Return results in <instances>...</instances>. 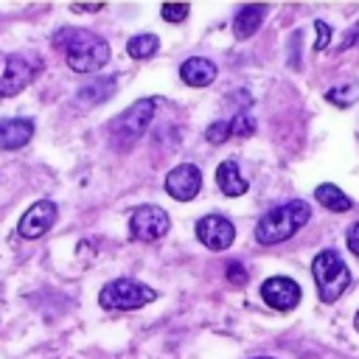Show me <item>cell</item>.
<instances>
[{"mask_svg": "<svg viewBox=\"0 0 359 359\" xmlns=\"http://www.w3.org/2000/svg\"><path fill=\"white\" fill-rule=\"evenodd\" d=\"M53 45L65 48V62L76 73H95L109 62V45L104 36L84 28H62Z\"/></svg>", "mask_w": 359, "mask_h": 359, "instance_id": "obj_1", "label": "cell"}, {"mask_svg": "<svg viewBox=\"0 0 359 359\" xmlns=\"http://www.w3.org/2000/svg\"><path fill=\"white\" fill-rule=\"evenodd\" d=\"M309 219H311V208L303 199H292V202L275 205L272 210H266L258 219L255 238H258V244H280V241L292 238Z\"/></svg>", "mask_w": 359, "mask_h": 359, "instance_id": "obj_2", "label": "cell"}, {"mask_svg": "<svg viewBox=\"0 0 359 359\" xmlns=\"http://www.w3.org/2000/svg\"><path fill=\"white\" fill-rule=\"evenodd\" d=\"M311 275L317 283V294L323 303H334L348 286H351V272L348 264L337 250H320L311 261Z\"/></svg>", "mask_w": 359, "mask_h": 359, "instance_id": "obj_3", "label": "cell"}, {"mask_svg": "<svg viewBox=\"0 0 359 359\" xmlns=\"http://www.w3.org/2000/svg\"><path fill=\"white\" fill-rule=\"evenodd\" d=\"M154 297H157V292L151 286L132 280V278H118L101 289L98 303H101V309H109V311H132V309L151 303Z\"/></svg>", "mask_w": 359, "mask_h": 359, "instance_id": "obj_4", "label": "cell"}, {"mask_svg": "<svg viewBox=\"0 0 359 359\" xmlns=\"http://www.w3.org/2000/svg\"><path fill=\"white\" fill-rule=\"evenodd\" d=\"M151 118H154V98H140L132 107H126L109 123V132H112V137H115L118 146H129V143H135L146 132V126L151 123Z\"/></svg>", "mask_w": 359, "mask_h": 359, "instance_id": "obj_5", "label": "cell"}, {"mask_svg": "<svg viewBox=\"0 0 359 359\" xmlns=\"http://www.w3.org/2000/svg\"><path fill=\"white\" fill-rule=\"evenodd\" d=\"M168 213L160 205H140L129 216V236L135 241H157L168 233Z\"/></svg>", "mask_w": 359, "mask_h": 359, "instance_id": "obj_6", "label": "cell"}, {"mask_svg": "<svg viewBox=\"0 0 359 359\" xmlns=\"http://www.w3.org/2000/svg\"><path fill=\"white\" fill-rule=\"evenodd\" d=\"M36 79V62H31L22 53L6 56V70L0 76V98H14Z\"/></svg>", "mask_w": 359, "mask_h": 359, "instance_id": "obj_7", "label": "cell"}, {"mask_svg": "<svg viewBox=\"0 0 359 359\" xmlns=\"http://www.w3.org/2000/svg\"><path fill=\"white\" fill-rule=\"evenodd\" d=\"M56 216H59L56 202L39 199V202H34V205L20 216L17 233H20L22 238H39V236H45V233L56 224Z\"/></svg>", "mask_w": 359, "mask_h": 359, "instance_id": "obj_8", "label": "cell"}, {"mask_svg": "<svg viewBox=\"0 0 359 359\" xmlns=\"http://www.w3.org/2000/svg\"><path fill=\"white\" fill-rule=\"evenodd\" d=\"M202 188V171L194 163H180L165 174V191L171 199L191 202Z\"/></svg>", "mask_w": 359, "mask_h": 359, "instance_id": "obj_9", "label": "cell"}, {"mask_svg": "<svg viewBox=\"0 0 359 359\" xmlns=\"http://www.w3.org/2000/svg\"><path fill=\"white\" fill-rule=\"evenodd\" d=\"M261 297L275 311H292L300 303V286L292 278L275 275V278H269V280L261 283Z\"/></svg>", "mask_w": 359, "mask_h": 359, "instance_id": "obj_10", "label": "cell"}, {"mask_svg": "<svg viewBox=\"0 0 359 359\" xmlns=\"http://www.w3.org/2000/svg\"><path fill=\"white\" fill-rule=\"evenodd\" d=\"M196 238L208 247V250H227L230 244H233V238H236V227H233V222L230 219H224V216H219V213H210V216H205V219H199L196 222Z\"/></svg>", "mask_w": 359, "mask_h": 359, "instance_id": "obj_11", "label": "cell"}, {"mask_svg": "<svg viewBox=\"0 0 359 359\" xmlns=\"http://www.w3.org/2000/svg\"><path fill=\"white\" fill-rule=\"evenodd\" d=\"M31 137H34L31 118H0V149L3 151L22 149Z\"/></svg>", "mask_w": 359, "mask_h": 359, "instance_id": "obj_12", "label": "cell"}, {"mask_svg": "<svg viewBox=\"0 0 359 359\" xmlns=\"http://www.w3.org/2000/svg\"><path fill=\"white\" fill-rule=\"evenodd\" d=\"M216 65L205 56H191L180 65V79L188 84V87H208L216 81Z\"/></svg>", "mask_w": 359, "mask_h": 359, "instance_id": "obj_13", "label": "cell"}, {"mask_svg": "<svg viewBox=\"0 0 359 359\" xmlns=\"http://www.w3.org/2000/svg\"><path fill=\"white\" fill-rule=\"evenodd\" d=\"M264 14H266V6L261 3H250V6H241L233 17V34L238 39H247L258 31V25L264 22Z\"/></svg>", "mask_w": 359, "mask_h": 359, "instance_id": "obj_14", "label": "cell"}, {"mask_svg": "<svg viewBox=\"0 0 359 359\" xmlns=\"http://www.w3.org/2000/svg\"><path fill=\"white\" fill-rule=\"evenodd\" d=\"M216 182H219V188H222L224 196H241V194H247V188H250V182L241 177L236 160H224V163L216 168Z\"/></svg>", "mask_w": 359, "mask_h": 359, "instance_id": "obj_15", "label": "cell"}, {"mask_svg": "<svg viewBox=\"0 0 359 359\" xmlns=\"http://www.w3.org/2000/svg\"><path fill=\"white\" fill-rule=\"evenodd\" d=\"M314 199L323 205V208H328V210H337V213H345V210H351V199L337 188V185H331V182H323V185H317L314 188Z\"/></svg>", "mask_w": 359, "mask_h": 359, "instance_id": "obj_16", "label": "cell"}, {"mask_svg": "<svg viewBox=\"0 0 359 359\" xmlns=\"http://www.w3.org/2000/svg\"><path fill=\"white\" fill-rule=\"evenodd\" d=\"M112 90H115L112 79H95V81H90V84H84L79 90V101L81 104H101V101H107L112 95Z\"/></svg>", "mask_w": 359, "mask_h": 359, "instance_id": "obj_17", "label": "cell"}, {"mask_svg": "<svg viewBox=\"0 0 359 359\" xmlns=\"http://www.w3.org/2000/svg\"><path fill=\"white\" fill-rule=\"evenodd\" d=\"M157 48H160V39L154 34H137L126 42V53L132 59H149V56L157 53Z\"/></svg>", "mask_w": 359, "mask_h": 359, "instance_id": "obj_18", "label": "cell"}, {"mask_svg": "<svg viewBox=\"0 0 359 359\" xmlns=\"http://www.w3.org/2000/svg\"><path fill=\"white\" fill-rule=\"evenodd\" d=\"M325 98H328L331 104H337V107H348V104H353V101L359 98V90H356V84H345V87L328 90Z\"/></svg>", "mask_w": 359, "mask_h": 359, "instance_id": "obj_19", "label": "cell"}, {"mask_svg": "<svg viewBox=\"0 0 359 359\" xmlns=\"http://www.w3.org/2000/svg\"><path fill=\"white\" fill-rule=\"evenodd\" d=\"M230 132H233V137H250V135L255 132L252 115H247V112L233 115V118H230Z\"/></svg>", "mask_w": 359, "mask_h": 359, "instance_id": "obj_20", "label": "cell"}, {"mask_svg": "<svg viewBox=\"0 0 359 359\" xmlns=\"http://www.w3.org/2000/svg\"><path fill=\"white\" fill-rule=\"evenodd\" d=\"M205 137H208V143H213V146L224 143L227 137H233V132H230V121H216V123H210V126L205 129Z\"/></svg>", "mask_w": 359, "mask_h": 359, "instance_id": "obj_21", "label": "cell"}, {"mask_svg": "<svg viewBox=\"0 0 359 359\" xmlns=\"http://www.w3.org/2000/svg\"><path fill=\"white\" fill-rule=\"evenodd\" d=\"M188 3H163V8H160V17L165 20V22H182L185 17H188Z\"/></svg>", "mask_w": 359, "mask_h": 359, "instance_id": "obj_22", "label": "cell"}, {"mask_svg": "<svg viewBox=\"0 0 359 359\" xmlns=\"http://www.w3.org/2000/svg\"><path fill=\"white\" fill-rule=\"evenodd\" d=\"M314 31H317V42H314V50H323L331 39V28L325 20H314Z\"/></svg>", "mask_w": 359, "mask_h": 359, "instance_id": "obj_23", "label": "cell"}, {"mask_svg": "<svg viewBox=\"0 0 359 359\" xmlns=\"http://www.w3.org/2000/svg\"><path fill=\"white\" fill-rule=\"evenodd\" d=\"M227 280L236 283V286H241V283L247 280V269H244L238 261H230V264H227Z\"/></svg>", "mask_w": 359, "mask_h": 359, "instance_id": "obj_24", "label": "cell"}, {"mask_svg": "<svg viewBox=\"0 0 359 359\" xmlns=\"http://www.w3.org/2000/svg\"><path fill=\"white\" fill-rule=\"evenodd\" d=\"M345 241H348V250H351V252L359 258V222L348 227V233H345Z\"/></svg>", "mask_w": 359, "mask_h": 359, "instance_id": "obj_25", "label": "cell"}, {"mask_svg": "<svg viewBox=\"0 0 359 359\" xmlns=\"http://www.w3.org/2000/svg\"><path fill=\"white\" fill-rule=\"evenodd\" d=\"M101 3H90V6H73V11H98Z\"/></svg>", "mask_w": 359, "mask_h": 359, "instance_id": "obj_26", "label": "cell"}, {"mask_svg": "<svg viewBox=\"0 0 359 359\" xmlns=\"http://www.w3.org/2000/svg\"><path fill=\"white\" fill-rule=\"evenodd\" d=\"M353 325H356V331H359V311H356V320H353Z\"/></svg>", "mask_w": 359, "mask_h": 359, "instance_id": "obj_27", "label": "cell"}, {"mask_svg": "<svg viewBox=\"0 0 359 359\" xmlns=\"http://www.w3.org/2000/svg\"><path fill=\"white\" fill-rule=\"evenodd\" d=\"M255 359H272V356H255Z\"/></svg>", "mask_w": 359, "mask_h": 359, "instance_id": "obj_28", "label": "cell"}]
</instances>
